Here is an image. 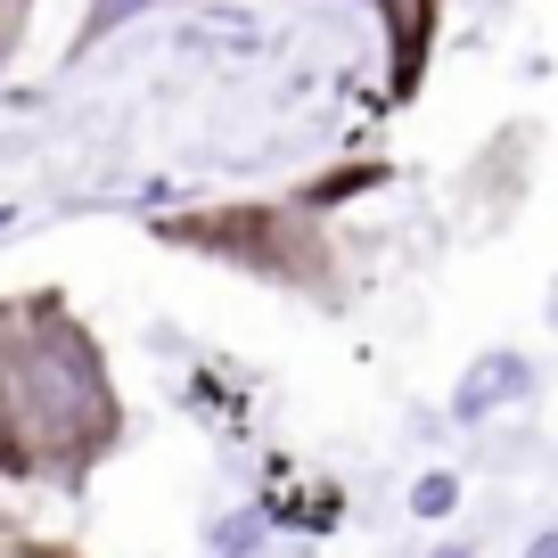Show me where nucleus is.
Returning <instances> with one entry per match:
<instances>
[{"instance_id": "20e7f679", "label": "nucleus", "mask_w": 558, "mask_h": 558, "mask_svg": "<svg viewBox=\"0 0 558 558\" xmlns=\"http://www.w3.org/2000/svg\"><path fill=\"white\" fill-rule=\"evenodd\" d=\"M157 0H90V17H83V34H74V58L90 50V41H107V34H123L132 17H148Z\"/></svg>"}, {"instance_id": "f03ea898", "label": "nucleus", "mask_w": 558, "mask_h": 558, "mask_svg": "<svg viewBox=\"0 0 558 558\" xmlns=\"http://www.w3.org/2000/svg\"><path fill=\"white\" fill-rule=\"evenodd\" d=\"M313 197H271V206H206V214H165L157 239L197 246V255H222L239 271H263L279 288H313L329 296V239L313 222Z\"/></svg>"}, {"instance_id": "39448f33", "label": "nucleus", "mask_w": 558, "mask_h": 558, "mask_svg": "<svg viewBox=\"0 0 558 558\" xmlns=\"http://www.w3.org/2000/svg\"><path fill=\"white\" fill-rule=\"evenodd\" d=\"M0 558H83L74 542H50V534H25V525L0 518Z\"/></svg>"}, {"instance_id": "7ed1b4c3", "label": "nucleus", "mask_w": 558, "mask_h": 558, "mask_svg": "<svg viewBox=\"0 0 558 558\" xmlns=\"http://www.w3.org/2000/svg\"><path fill=\"white\" fill-rule=\"evenodd\" d=\"M386 17V66H395V99H411L427 83V50H436L444 0H369Z\"/></svg>"}, {"instance_id": "423d86ee", "label": "nucleus", "mask_w": 558, "mask_h": 558, "mask_svg": "<svg viewBox=\"0 0 558 558\" xmlns=\"http://www.w3.org/2000/svg\"><path fill=\"white\" fill-rule=\"evenodd\" d=\"M25 17H34V0H0V58L25 41Z\"/></svg>"}, {"instance_id": "f257e3e1", "label": "nucleus", "mask_w": 558, "mask_h": 558, "mask_svg": "<svg viewBox=\"0 0 558 558\" xmlns=\"http://www.w3.org/2000/svg\"><path fill=\"white\" fill-rule=\"evenodd\" d=\"M123 444V395L66 288L0 296V460L9 485L83 493Z\"/></svg>"}]
</instances>
